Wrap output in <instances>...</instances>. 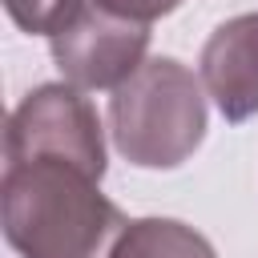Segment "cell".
Here are the masks:
<instances>
[{
    "instance_id": "6da1fadb",
    "label": "cell",
    "mask_w": 258,
    "mask_h": 258,
    "mask_svg": "<svg viewBox=\"0 0 258 258\" xmlns=\"http://www.w3.org/2000/svg\"><path fill=\"white\" fill-rule=\"evenodd\" d=\"M0 222L20 258H109L129 226L101 194V177L60 157L4 165Z\"/></svg>"
},
{
    "instance_id": "7a4b0ae2",
    "label": "cell",
    "mask_w": 258,
    "mask_h": 258,
    "mask_svg": "<svg viewBox=\"0 0 258 258\" xmlns=\"http://www.w3.org/2000/svg\"><path fill=\"white\" fill-rule=\"evenodd\" d=\"M117 153L141 169H173L206 137L202 81L173 56H149L109 97Z\"/></svg>"
},
{
    "instance_id": "3957f363",
    "label": "cell",
    "mask_w": 258,
    "mask_h": 258,
    "mask_svg": "<svg viewBox=\"0 0 258 258\" xmlns=\"http://www.w3.org/2000/svg\"><path fill=\"white\" fill-rule=\"evenodd\" d=\"M145 48L149 24L117 16L97 0H69L48 28V52L77 89H117L137 73Z\"/></svg>"
},
{
    "instance_id": "277c9868",
    "label": "cell",
    "mask_w": 258,
    "mask_h": 258,
    "mask_svg": "<svg viewBox=\"0 0 258 258\" xmlns=\"http://www.w3.org/2000/svg\"><path fill=\"white\" fill-rule=\"evenodd\" d=\"M4 157L8 161L60 157L89 169L93 177H105V129L85 89L64 81L32 89L8 117Z\"/></svg>"
},
{
    "instance_id": "5b68a950",
    "label": "cell",
    "mask_w": 258,
    "mask_h": 258,
    "mask_svg": "<svg viewBox=\"0 0 258 258\" xmlns=\"http://www.w3.org/2000/svg\"><path fill=\"white\" fill-rule=\"evenodd\" d=\"M202 85L226 121L258 113V12L230 16L202 48Z\"/></svg>"
},
{
    "instance_id": "8992f818",
    "label": "cell",
    "mask_w": 258,
    "mask_h": 258,
    "mask_svg": "<svg viewBox=\"0 0 258 258\" xmlns=\"http://www.w3.org/2000/svg\"><path fill=\"white\" fill-rule=\"evenodd\" d=\"M109 258H218L210 238L173 218H137L121 230Z\"/></svg>"
},
{
    "instance_id": "52a82bcc",
    "label": "cell",
    "mask_w": 258,
    "mask_h": 258,
    "mask_svg": "<svg viewBox=\"0 0 258 258\" xmlns=\"http://www.w3.org/2000/svg\"><path fill=\"white\" fill-rule=\"evenodd\" d=\"M64 4L69 0H4V12L12 16V24L20 32H44L48 36V28L60 16Z\"/></svg>"
},
{
    "instance_id": "ba28073f",
    "label": "cell",
    "mask_w": 258,
    "mask_h": 258,
    "mask_svg": "<svg viewBox=\"0 0 258 258\" xmlns=\"http://www.w3.org/2000/svg\"><path fill=\"white\" fill-rule=\"evenodd\" d=\"M97 4H105V8H109V12H117V16H129V20L153 24L157 16H169L181 0H97Z\"/></svg>"
}]
</instances>
